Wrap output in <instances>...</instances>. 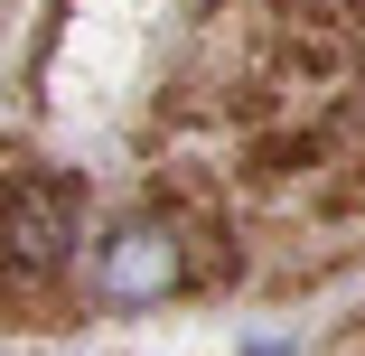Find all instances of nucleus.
<instances>
[{"label": "nucleus", "instance_id": "nucleus-1", "mask_svg": "<svg viewBox=\"0 0 365 356\" xmlns=\"http://www.w3.org/2000/svg\"><path fill=\"white\" fill-rule=\"evenodd\" d=\"M85 281H94L103 310H150V300H169L178 281H187V244H178L169 216H131V225H113L94 244Z\"/></svg>", "mask_w": 365, "mask_h": 356}, {"label": "nucleus", "instance_id": "nucleus-2", "mask_svg": "<svg viewBox=\"0 0 365 356\" xmlns=\"http://www.w3.org/2000/svg\"><path fill=\"white\" fill-rule=\"evenodd\" d=\"M66 235H76V216H66V197H56V188L10 197V244H19L29 263H56V253H66Z\"/></svg>", "mask_w": 365, "mask_h": 356}, {"label": "nucleus", "instance_id": "nucleus-3", "mask_svg": "<svg viewBox=\"0 0 365 356\" xmlns=\"http://www.w3.org/2000/svg\"><path fill=\"white\" fill-rule=\"evenodd\" d=\"M253 356H281V347H253Z\"/></svg>", "mask_w": 365, "mask_h": 356}]
</instances>
